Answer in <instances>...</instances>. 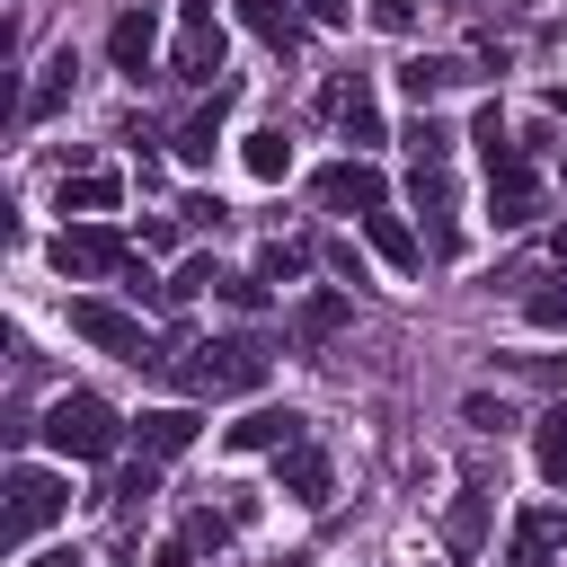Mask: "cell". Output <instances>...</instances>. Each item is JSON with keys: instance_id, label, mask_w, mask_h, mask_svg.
<instances>
[{"instance_id": "21", "label": "cell", "mask_w": 567, "mask_h": 567, "mask_svg": "<svg viewBox=\"0 0 567 567\" xmlns=\"http://www.w3.org/2000/svg\"><path fill=\"white\" fill-rule=\"evenodd\" d=\"M532 461H540V478L567 496V408H549V416L532 425Z\"/></svg>"}, {"instance_id": "2", "label": "cell", "mask_w": 567, "mask_h": 567, "mask_svg": "<svg viewBox=\"0 0 567 567\" xmlns=\"http://www.w3.org/2000/svg\"><path fill=\"white\" fill-rule=\"evenodd\" d=\"M62 461H106L115 443H124V416L106 408V399H89V390H62L53 408H44V425H35Z\"/></svg>"}, {"instance_id": "27", "label": "cell", "mask_w": 567, "mask_h": 567, "mask_svg": "<svg viewBox=\"0 0 567 567\" xmlns=\"http://www.w3.org/2000/svg\"><path fill=\"white\" fill-rule=\"evenodd\" d=\"M478 532H487V496L461 487V505H452V549H478Z\"/></svg>"}, {"instance_id": "7", "label": "cell", "mask_w": 567, "mask_h": 567, "mask_svg": "<svg viewBox=\"0 0 567 567\" xmlns=\"http://www.w3.org/2000/svg\"><path fill=\"white\" fill-rule=\"evenodd\" d=\"M319 106H328V124H337L354 151H372V142H381V97H372V80H363V71H337V80L319 89Z\"/></svg>"}, {"instance_id": "39", "label": "cell", "mask_w": 567, "mask_h": 567, "mask_svg": "<svg viewBox=\"0 0 567 567\" xmlns=\"http://www.w3.org/2000/svg\"><path fill=\"white\" fill-rule=\"evenodd\" d=\"M35 567H80V549H53V558H35Z\"/></svg>"}, {"instance_id": "23", "label": "cell", "mask_w": 567, "mask_h": 567, "mask_svg": "<svg viewBox=\"0 0 567 567\" xmlns=\"http://www.w3.org/2000/svg\"><path fill=\"white\" fill-rule=\"evenodd\" d=\"M408 195H416V213H434V239L452 248V168H416Z\"/></svg>"}, {"instance_id": "24", "label": "cell", "mask_w": 567, "mask_h": 567, "mask_svg": "<svg viewBox=\"0 0 567 567\" xmlns=\"http://www.w3.org/2000/svg\"><path fill=\"white\" fill-rule=\"evenodd\" d=\"M408 159H416V168H443V159H452V124L416 106V124H408Z\"/></svg>"}, {"instance_id": "16", "label": "cell", "mask_w": 567, "mask_h": 567, "mask_svg": "<svg viewBox=\"0 0 567 567\" xmlns=\"http://www.w3.org/2000/svg\"><path fill=\"white\" fill-rule=\"evenodd\" d=\"M71 80H80V62H71V44H62V53H53L44 71H35V89L18 97V124H44V115H53L62 97H71Z\"/></svg>"}, {"instance_id": "5", "label": "cell", "mask_w": 567, "mask_h": 567, "mask_svg": "<svg viewBox=\"0 0 567 567\" xmlns=\"http://www.w3.org/2000/svg\"><path fill=\"white\" fill-rule=\"evenodd\" d=\"M266 363H275L266 337H204L195 363H186V390H204V399H213V390H257Z\"/></svg>"}, {"instance_id": "4", "label": "cell", "mask_w": 567, "mask_h": 567, "mask_svg": "<svg viewBox=\"0 0 567 567\" xmlns=\"http://www.w3.org/2000/svg\"><path fill=\"white\" fill-rule=\"evenodd\" d=\"M71 337H89L97 354H124V363H142V372H168V354L151 346V328L133 319V310H115V301H71Z\"/></svg>"}, {"instance_id": "11", "label": "cell", "mask_w": 567, "mask_h": 567, "mask_svg": "<svg viewBox=\"0 0 567 567\" xmlns=\"http://www.w3.org/2000/svg\"><path fill=\"white\" fill-rule=\"evenodd\" d=\"M195 434H204V416H195V408H142V416H133V443H142V461H177Z\"/></svg>"}, {"instance_id": "12", "label": "cell", "mask_w": 567, "mask_h": 567, "mask_svg": "<svg viewBox=\"0 0 567 567\" xmlns=\"http://www.w3.org/2000/svg\"><path fill=\"white\" fill-rule=\"evenodd\" d=\"M221 443H230V452H292V443H301V416H292V408H248L239 425H221Z\"/></svg>"}, {"instance_id": "36", "label": "cell", "mask_w": 567, "mask_h": 567, "mask_svg": "<svg viewBox=\"0 0 567 567\" xmlns=\"http://www.w3.org/2000/svg\"><path fill=\"white\" fill-rule=\"evenodd\" d=\"M523 372H540V381H549V390H567V354H532V363H523Z\"/></svg>"}, {"instance_id": "20", "label": "cell", "mask_w": 567, "mask_h": 567, "mask_svg": "<svg viewBox=\"0 0 567 567\" xmlns=\"http://www.w3.org/2000/svg\"><path fill=\"white\" fill-rule=\"evenodd\" d=\"M363 239H372V257H390L399 275H416V266H425V248H416V230H408L399 213H372V221H363Z\"/></svg>"}, {"instance_id": "33", "label": "cell", "mask_w": 567, "mask_h": 567, "mask_svg": "<svg viewBox=\"0 0 567 567\" xmlns=\"http://www.w3.org/2000/svg\"><path fill=\"white\" fill-rule=\"evenodd\" d=\"M151 487H159V478H151V461H133V470H124V478H115V505H142V496H151Z\"/></svg>"}, {"instance_id": "8", "label": "cell", "mask_w": 567, "mask_h": 567, "mask_svg": "<svg viewBox=\"0 0 567 567\" xmlns=\"http://www.w3.org/2000/svg\"><path fill=\"white\" fill-rule=\"evenodd\" d=\"M151 53H159V0L115 9V27H106V62H115L124 80H142V71H151Z\"/></svg>"}, {"instance_id": "35", "label": "cell", "mask_w": 567, "mask_h": 567, "mask_svg": "<svg viewBox=\"0 0 567 567\" xmlns=\"http://www.w3.org/2000/svg\"><path fill=\"white\" fill-rule=\"evenodd\" d=\"M301 18H319V27H346V18H354V0H301Z\"/></svg>"}, {"instance_id": "1", "label": "cell", "mask_w": 567, "mask_h": 567, "mask_svg": "<svg viewBox=\"0 0 567 567\" xmlns=\"http://www.w3.org/2000/svg\"><path fill=\"white\" fill-rule=\"evenodd\" d=\"M470 142H478V159H487V213H496L505 230H523V221L540 213V168H532V142H514L496 106H478Z\"/></svg>"}, {"instance_id": "15", "label": "cell", "mask_w": 567, "mask_h": 567, "mask_svg": "<svg viewBox=\"0 0 567 567\" xmlns=\"http://www.w3.org/2000/svg\"><path fill=\"white\" fill-rule=\"evenodd\" d=\"M239 18H248V35H257V44H275V53H301V27H310V18H301L292 0H239Z\"/></svg>"}, {"instance_id": "9", "label": "cell", "mask_w": 567, "mask_h": 567, "mask_svg": "<svg viewBox=\"0 0 567 567\" xmlns=\"http://www.w3.org/2000/svg\"><path fill=\"white\" fill-rule=\"evenodd\" d=\"M177 18H186V27H177L168 71H177V80H213V71H221V18H213V0H186Z\"/></svg>"}, {"instance_id": "14", "label": "cell", "mask_w": 567, "mask_h": 567, "mask_svg": "<svg viewBox=\"0 0 567 567\" xmlns=\"http://www.w3.org/2000/svg\"><path fill=\"white\" fill-rule=\"evenodd\" d=\"M461 80H478V62H461V53H416L408 71H399V89L416 97V106H434L443 89H461Z\"/></svg>"}, {"instance_id": "28", "label": "cell", "mask_w": 567, "mask_h": 567, "mask_svg": "<svg viewBox=\"0 0 567 567\" xmlns=\"http://www.w3.org/2000/svg\"><path fill=\"white\" fill-rule=\"evenodd\" d=\"M523 319H532V328H549V337H567V284L532 292V301H523Z\"/></svg>"}, {"instance_id": "17", "label": "cell", "mask_w": 567, "mask_h": 567, "mask_svg": "<svg viewBox=\"0 0 567 567\" xmlns=\"http://www.w3.org/2000/svg\"><path fill=\"white\" fill-rule=\"evenodd\" d=\"M221 115H230V89H213V97H204V106L177 124V159H186V168H204V159H213V142H221Z\"/></svg>"}, {"instance_id": "25", "label": "cell", "mask_w": 567, "mask_h": 567, "mask_svg": "<svg viewBox=\"0 0 567 567\" xmlns=\"http://www.w3.org/2000/svg\"><path fill=\"white\" fill-rule=\"evenodd\" d=\"M239 159H248V177H266V186H275V177L292 168V142H284V133H248V142H239Z\"/></svg>"}, {"instance_id": "13", "label": "cell", "mask_w": 567, "mask_h": 567, "mask_svg": "<svg viewBox=\"0 0 567 567\" xmlns=\"http://www.w3.org/2000/svg\"><path fill=\"white\" fill-rule=\"evenodd\" d=\"M558 549H567V514H558V505L514 514V558H505V567H540V558H558Z\"/></svg>"}, {"instance_id": "22", "label": "cell", "mask_w": 567, "mask_h": 567, "mask_svg": "<svg viewBox=\"0 0 567 567\" xmlns=\"http://www.w3.org/2000/svg\"><path fill=\"white\" fill-rule=\"evenodd\" d=\"M115 177L106 168H89V177H62V213H80V221H97V213H115Z\"/></svg>"}, {"instance_id": "10", "label": "cell", "mask_w": 567, "mask_h": 567, "mask_svg": "<svg viewBox=\"0 0 567 567\" xmlns=\"http://www.w3.org/2000/svg\"><path fill=\"white\" fill-rule=\"evenodd\" d=\"M319 204H328V213H363V221H372V213L390 204V186H381V168H372V159H337V168H319Z\"/></svg>"}, {"instance_id": "38", "label": "cell", "mask_w": 567, "mask_h": 567, "mask_svg": "<svg viewBox=\"0 0 567 567\" xmlns=\"http://www.w3.org/2000/svg\"><path fill=\"white\" fill-rule=\"evenodd\" d=\"M549 266H567V221H558V230H549Z\"/></svg>"}, {"instance_id": "40", "label": "cell", "mask_w": 567, "mask_h": 567, "mask_svg": "<svg viewBox=\"0 0 567 567\" xmlns=\"http://www.w3.org/2000/svg\"><path fill=\"white\" fill-rule=\"evenodd\" d=\"M558 159H567V142H558Z\"/></svg>"}, {"instance_id": "37", "label": "cell", "mask_w": 567, "mask_h": 567, "mask_svg": "<svg viewBox=\"0 0 567 567\" xmlns=\"http://www.w3.org/2000/svg\"><path fill=\"white\" fill-rule=\"evenodd\" d=\"M151 567H195V540H168V549H159Z\"/></svg>"}, {"instance_id": "30", "label": "cell", "mask_w": 567, "mask_h": 567, "mask_svg": "<svg viewBox=\"0 0 567 567\" xmlns=\"http://www.w3.org/2000/svg\"><path fill=\"white\" fill-rule=\"evenodd\" d=\"M363 18H372L381 35H408V27H416V0H363Z\"/></svg>"}, {"instance_id": "29", "label": "cell", "mask_w": 567, "mask_h": 567, "mask_svg": "<svg viewBox=\"0 0 567 567\" xmlns=\"http://www.w3.org/2000/svg\"><path fill=\"white\" fill-rule=\"evenodd\" d=\"M213 284H221V266H213V257H186L168 292H177V301H195V292H213Z\"/></svg>"}, {"instance_id": "19", "label": "cell", "mask_w": 567, "mask_h": 567, "mask_svg": "<svg viewBox=\"0 0 567 567\" xmlns=\"http://www.w3.org/2000/svg\"><path fill=\"white\" fill-rule=\"evenodd\" d=\"M346 319H354V301H346V292H310V301L292 310V346H328Z\"/></svg>"}, {"instance_id": "32", "label": "cell", "mask_w": 567, "mask_h": 567, "mask_svg": "<svg viewBox=\"0 0 567 567\" xmlns=\"http://www.w3.org/2000/svg\"><path fill=\"white\" fill-rule=\"evenodd\" d=\"M461 416H470V425H478V434H505V425H514V408H505V399H470V408H461Z\"/></svg>"}, {"instance_id": "18", "label": "cell", "mask_w": 567, "mask_h": 567, "mask_svg": "<svg viewBox=\"0 0 567 567\" xmlns=\"http://www.w3.org/2000/svg\"><path fill=\"white\" fill-rule=\"evenodd\" d=\"M275 478H284V496H301V505H328V452L292 443V452H275Z\"/></svg>"}, {"instance_id": "31", "label": "cell", "mask_w": 567, "mask_h": 567, "mask_svg": "<svg viewBox=\"0 0 567 567\" xmlns=\"http://www.w3.org/2000/svg\"><path fill=\"white\" fill-rule=\"evenodd\" d=\"M177 221H186V230H221V195H186Z\"/></svg>"}, {"instance_id": "6", "label": "cell", "mask_w": 567, "mask_h": 567, "mask_svg": "<svg viewBox=\"0 0 567 567\" xmlns=\"http://www.w3.org/2000/svg\"><path fill=\"white\" fill-rule=\"evenodd\" d=\"M53 266H62V275H133V248H124L106 221H62Z\"/></svg>"}, {"instance_id": "34", "label": "cell", "mask_w": 567, "mask_h": 567, "mask_svg": "<svg viewBox=\"0 0 567 567\" xmlns=\"http://www.w3.org/2000/svg\"><path fill=\"white\" fill-rule=\"evenodd\" d=\"M186 540H195V549H221V540H230V523H213V514H195V523H186Z\"/></svg>"}, {"instance_id": "3", "label": "cell", "mask_w": 567, "mask_h": 567, "mask_svg": "<svg viewBox=\"0 0 567 567\" xmlns=\"http://www.w3.org/2000/svg\"><path fill=\"white\" fill-rule=\"evenodd\" d=\"M71 514V478H53V470H35V461H18L9 470V514H0V549H27L44 523H62Z\"/></svg>"}, {"instance_id": "26", "label": "cell", "mask_w": 567, "mask_h": 567, "mask_svg": "<svg viewBox=\"0 0 567 567\" xmlns=\"http://www.w3.org/2000/svg\"><path fill=\"white\" fill-rule=\"evenodd\" d=\"M301 266H310V248H301V239H266V248H257V275H266V284H292Z\"/></svg>"}]
</instances>
